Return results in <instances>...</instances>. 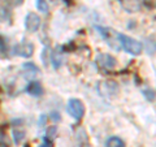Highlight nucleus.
<instances>
[{"label": "nucleus", "instance_id": "f257e3e1", "mask_svg": "<svg viewBox=\"0 0 156 147\" xmlns=\"http://www.w3.org/2000/svg\"><path fill=\"white\" fill-rule=\"evenodd\" d=\"M120 45L122 46L124 50L128 52V53H131V55H140L142 52V43L135 41V39L130 38L128 35H124V34H120Z\"/></svg>", "mask_w": 156, "mask_h": 147}, {"label": "nucleus", "instance_id": "f03ea898", "mask_svg": "<svg viewBox=\"0 0 156 147\" xmlns=\"http://www.w3.org/2000/svg\"><path fill=\"white\" fill-rule=\"evenodd\" d=\"M96 30L99 31L100 35L105 39V42L108 43V46H111L113 50H120V33L115 31L113 29L101 27V26H98Z\"/></svg>", "mask_w": 156, "mask_h": 147}, {"label": "nucleus", "instance_id": "7ed1b4c3", "mask_svg": "<svg viewBox=\"0 0 156 147\" xmlns=\"http://www.w3.org/2000/svg\"><path fill=\"white\" fill-rule=\"evenodd\" d=\"M66 111L73 119L81 120L85 115V106L80 99H70L69 102H68Z\"/></svg>", "mask_w": 156, "mask_h": 147}, {"label": "nucleus", "instance_id": "20e7f679", "mask_svg": "<svg viewBox=\"0 0 156 147\" xmlns=\"http://www.w3.org/2000/svg\"><path fill=\"white\" fill-rule=\"evenodd\" d=\"M96 63L100 68L107 70H112L117 66V60L112 55H108V53H99L96 57Z\"/></svg>", "mask_w": 156, "mask_h": 147}, {"label": "nucleus", "instance_id": "39448f33", "mask_svg": "<svg viewBox=\"0 0 156 147\" xmlns=\"http://www.w3.org/2000/svg\"><path fill=\"white\" fill-rule=\"evenodd\" d=\"M39 26H41V17H39L37 13H34V12L27 13V16L25 18V27H26V30L30 31V33H34V31L38 30Z\"/></svg>", "mask_w": 156, "mask_h": 147}, {"label": "nucleus", "instance_id": "423d86ee", "mask_svg": "<svg viewBox=\"0 0 156 147\" xmlns=\"http://www.w3.org/2000/svg\"><path fill=\"white\" fill-rule=\"evenodd\" d=\"M120 3L122 8L129 13L139 12L140 9V0H120Z\"/></svg>", "mask_w": 156, "mask_h": 147}, {"label": "nucleus", "instance_id": "0eeeda50", "mask_svg": "<svg viewBox=\"0 0 156 147\" xmlns=\"http://www.w3.org/2000/svg\"><path fill=\"white\" fill-rule=\"evenodd\" d=\"M27 94H30L31 96H42L44 90H43V86L39 82H30L26 87Z\"/></svg>", "mask_w": 156, "mask_h": 147}, {"label": "nucleus", "instance_id": "6e6552de", "mask_svg": "<svg viewBox=\"0 0 156 147\" xmlns=\"http://www.w3.org/2000/svg\"><path fill=\"white\" fill-rule=\"evenodd\" d=\"M33 45L30 43H26V45H20L14 48V51H16L17 55L20 56H23V57H30L33 55Z\"/></svg>", "mask_w": 156, "mask_h": 147}, {"label": "nucleus", "instance_id": "1a4fd4ad", "mask_svg": "<svg viewBox=\"0 0 156 147\" xmlns=\"http://www.w3.org/2000/svg\"><path fill=\"white\" fill-rule=\"evenodd\" d=\"M107 147H125V142L119 137H111L107 141Z\"/></svg>", "mask_w": 156, "mask_h": 147}, {"label": "nucleus", "instance_id": "9d476101", "mask_svg": "<svg viewBox=\"0 0 156 147\" xmlns=\"http://www.w3.org/2000/svg\"><path fill=\"white\" fill-rule=\"evenodd\" d=\"M146 50H147L148 55H154L156 52V41H151L148 38L147 41H146Z\"/></svg>", "mask_w": 156, "mask_h": 147}, {"label": "nucleus", "instance_id": "9b49d317", "mask_svg": "<svg viewBox=\"0 0 156 147\" xmlns=\"http://www.w3.org/2000/svg\"><path fill=\"white\" fill-rule=\"evenodd\" d=\"M37 8H38V11L42 12V13L48 12V3H47V0H37Z\"/></svg>", "mask_w": 156, "mask_h": 147}, {"label": "nucleus", "instance_id": "f8f14e48", "mask_svg": "<svg viewBox=\"0 0 156 147\" xmlns=\"http://www.w3.org/2000/svg\"><path fill=\"white\" fill-rule=\"evenodd\" d=\"M23 69L25 70H31L33 73H39L38 66H35L33 63H26V64H23Z\"/></svg>", "mask_w": 156, "mask_h": 147}, {"label": "nucleus", "instance_id": "ddd939ff", "mask_svg": "<svg viewBox=\"0 0 156 147\" xmlns=\"http://www.w3.org/2000/svg\"><path fill=\"white\" fill-rule=\"evenodd\" d=\"M23 135H25V133H23V130H14V141H16V143H20L22 139H23Z\"/></svg>", "mask_w": 156, "mask_h": 147}, {"label": "nucleus", "instance_id": "4468645a", "mask_svg": "<svg viewBox=\"0 0 156 147\" xmlns=\"http://www.w3.org/2000/svg\"><path fill=\"white\" fill-rule=\"evenodd\" d=\"M142 3L148 9H156V0H142Z\"/></svg>", "mask_w": 156, "mask_h": 147}, {"label": "nucleus", "instance_id": "2eb2a0df", "mask_svg": "<svg viewBox=\"0 0 156 147\" xmlns=\"http://www.w3.org/2000/svg\"><path fill=\"white\" fill-rule=\"evenodd\" d=\"M4 51H5V42L3 38H0V53H4Z\"/></svg>", "mask_w": 156, "mask_h": 147}, {"label": "nucleus", "instance_id": "dca6fc26", "mask_svg": "<svg viewBox=\"0 0 156 147\" xmlns=\"http://www.w3.org/2000/svg\"><path fill=\"white\" fill-rule=\"evenodd\" d=\"M39 147H52V142L51 141H44V142H43V143L41 145V146H39Z\"/></svg>", "mask_w": 156, "mask_h": 147}]
</instances>
